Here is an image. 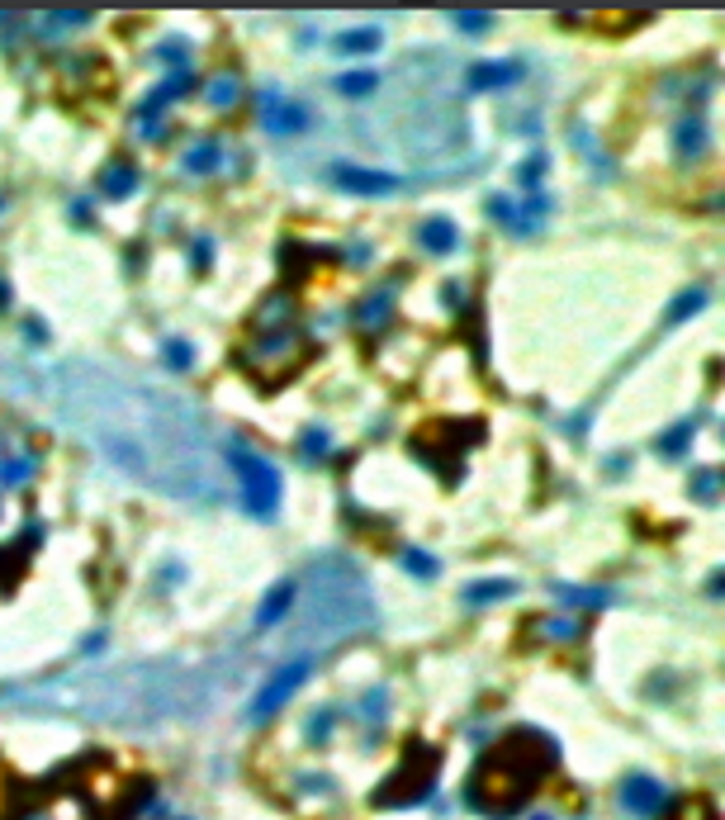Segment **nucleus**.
<instances>
[{
    "label": "nucleus",
    "mask_w": 725,
    "mask_h": 820,
    "mask_svg": "<svg viewBox=\"0 0 725 820\" xmlns=\"http://www.w3.org/2000/svg\"><path fill=\"white\" fill-rule=\"evenodd\" d=\"M53 403L81 441L147 489L185 503H223L228 460L200 408L124 370L95 361H67L53 370Z\"/></svg>",
    "instance_id": "nucleus-1"
},
{
    "label": "nucleus",
    "mask_w": 725,
    "mask_h": 820,
    "mask_svg": "<svg viewBox=\"0 0 725 820\" xmlns=\"http://www.w3.org/2000/svg\"><path fill=\"white\" fill-rule=\"evenodd\" d=\"M555 764H560V745L545 730L517 726L503 740H493L489 754L474 764L470 783H465V802L479 816L508 820L541 792V783L555 773Z\"/></svg>",
    "instance_id": "nucleus-2"
},
{
    "label": "nucleus",
    "mask_w": 725,
    "mask_h": 820,
    "mask_svg": "<svg viewBox=\"0 0 725 820\" xmlns=\"http://www.w3.org/2000/svg\"><path fill=\"white\" fill-rule=\"evenodd\" d=\"M375 617V598L365 588L361 569L346 555H318L304 588V621H299V645H327L351 631H361Z\"/></svg>",
    "instance_id": "nucleus-3"
},
{
    "label": "nucleus",
    "mask_w": 725,
    "mask_h": 820,
    "mask_svg": "<svg viewBox=\"0 0 725 820\" xmlns=\"http://www.w3.org/2000/svg\"><path fill=\"white\" fill-rule=\"evenodd\" d=\"M436 768H441V754H436V745H427V740H413V745L403 749V759L394 764V773H389V778H384V783L370 792V802L380 806V811L427 802V797H432V787H436Z\"/></svg>",
    "instance_id": "nucleus-4"
},
{
    "label": "nucleus",
    "mask_w": 725,
    "mask_h": 820,
    "mask_svg": "<svg viewBox=\"0 0 725 820\" xmlns=\"http://www.w3.org/2000/svg\"><path fill=\"white\" fill-rule=\"evenodd\" d=\"M228 460V470L237 474V493H242V508L247 517H261V522H271L275 512H280V470H275L266 456H256L247 446H228L223 451Z\"/></svg>",
    "instance_id": "nucleus-5"
},
{
    "label": "nucleus",
    "mask_w": 725,
    "mask_h": 820,
    "mask_svg": "<svg viewBox=\"0 0 725 820\" xmlns=\"http://www.w3.org/2000/svg\"><path fill=\"white\" fill-rule=\"evenodd\" d=\"M242 361H247V370H252L261 384H285L299 365L309 361V342H304V332L280 328V332H271V337H261Z\"/></svg>",
    "instance_id": "nucleus-6"
},
{
    "label": "nucleus",
    "mask_w": 725,
    "mask_h": 820,
    "mask_svg": "<svg viewBox=\"0 0 725 820\" xmlns=\"http://www.w3.org/2000/svg\"><path fill=\"white\" fill-rule=\"evenodd\" d=\"M309 674H313V655H299V659H285L280 669H275L271 678H266V688L252 697V707H247V721H271L275 711L285 707L304 683H309Z\"/></svg>",
    "instance_id": "nucleus-7"
},
{
    "label": "nucleus",
    "mask_w": 725,
    "mask_h": 820,
    "mask_svg": "<svg viewBox=\"0 0 725 820\" xmlns=\"http://www.w3.org/2000/svg\"><path fill=\"white\" fill-rule=\"evenodd\" d=\"M669 806H673L669 787L659 783V778H650V773H631V778L621 783V811H626V816L654 820L659 811H669Z\"/></svg>",
    "instance_id": "nucleus-8"
},
{
    "label": "nucleus",
    "mask_w": 725,
    "mask_h": 820,
    "mask_svg": "<svg viewBox=\"0 0 725 820\" xmlns=\"http://www.w3.org/2000/svg\"><path fill=\"white\" fill-rule=\"evenodd\" d=\"M256 114H261V124L271 133H304L309 128V110L299 100H290L285 91H275V86L256 91Z\"/></svg>",
    "instance_id": "nucleus-9"
},
{
    "label": "nucleus",
    "mask_w": 725,
    "mask_h": 820,
    "mask_svg": "<svg viewBox=\"0 0 725 820\" xmlns=\"http://www.w3.org/2000/svg\"><path fill=\"white\" fill-rule=\"evenodd\" d=\"M332 185H342V190H351V195H394L403 181L394 176V171H375V166L342 162V166H332Z\"/></svg>",
    "instance_id": "nucleus-10"
},
{
    "label": "nucleus",
    "mask_w": 725,
    "mask_h": 820,
    "mask_svg": "<svg viewBox=\"0 0 725 820\" xmlns=\"http://www.w3.org/2000/svg\"><path fill=\"white\" fill-rule=\"evenodd\" d=\"M294 602H299V579H280V584L266 588V598H261V607H256V631H271V626H280L285 617H294Z\"/></svg>",
    "instance_id": "nucleus-11"
},
{
    "label": "nucleus",
    "mask_w": 725,
    "mask_h": 820,
    "mask_svg": "<svg viewBox=\"0 0 725 820\" xmlns=\"http://www.w3.org/2000/svg\"><path fill=\"white\" fill-rule=\"evenodd\" d=\"M711 143V128L707 119H697V114H683L678 124H673V152L683 157V162H697Z\"/></svg>",
    "instance_id": "nucleus-12"
},
{
    "label": "nucleus",
    "mask_w": 725,
    "mask_h": 820,
    "mask_svg": "<svg viewBox=\"0 0 725 820\" xmlns=\"http://www.w3.org/2000/svg\"><path fill=\"white\" fill-rule=\"evenodd\" d=\"M522 81V62H474L470 67V91H503Z\"/></svg>",
    "instance_id": "nucleus-13"
},
{
    "label": "nucleus",
    "mask_w": 725,
    "mask_h": 820,
    "mask_svg": "<svg viewBox=\"0 0 725 820\" xmlns=\"http://www.w3.org/2000/svg\"><path fill=\"white\" fill-rule=\"evenodd\" d=\"M138 166H128V162H109L105 171H100V195L105 200H128L133 190H138Z\"/></svg>",
    "instance_id": "nucleus-14"
},
{
    "label": "nucleus",
    "mask_w": 725,
    "mask_h": 820,
    "mask_svg": "<svg viewBox=\"0 0 725 820\" xmlns=\"http://www.w3.org/2000/svg\"><path fill=\"white\" fill-rule=\"evenodd\" d=\"M417 242L427 247V252H455L460 247V233H455V223L446 219V214H436V219H427L422 228H417Z\"/></svg>",
    "instance_id": "nucleus-15"
},
{
    "label": "nucleus",
    "mask_w": 725,
    "mask_h": 820,
    "mask_svg": "<svg viewBox=\"0 0 725 820\" xmlns=\"http://www.w3.org/2000/svg\"><path fill=\"white\" fill-rule=\"evenodd\" d=\"M185 91H190V72H171V76H166V81H162V86H157V91H152V95H147V100H143V110H138V119H152V114L162 110V105H171V100H181Z\"/></svg>",
    "instance_id": "nucleus-16"
},
{
    "label": "nucleus",
    "mask_w": 725,
    "mask_h": 820,
    "mask_svg": "<svg viewBox=\"0 0 725 820\" xmlns=\"http://www.w3.org/2000/svg\"><path fill=\"white\" fill-rule=\"evenodd\" d=\"M181 166L190 171V176H209V171H218L223 166V147H218V138H204V143H195L190 152L181 157Z\"/></svg>",
    "instance_id": "nucleus-17"
},
{
    "label": "nucleus",
    "mask_w": 725,
    "mask_h": 820,
    "mask_svg": "<svg viewBox=\"0 0 725 820\" xmlns=\"http://www.w3.org/2000/svg\"><path fill=\"white\" fill-rule=\"evenodd\" d=\"M380 29L375 24H361V29H346V34L332 38V53H375L380 48Z\"/></svg>",
    "instance_id": "nucleus-18"
},
{
    "label": "nucleus",
    "mask_w": 725,
    "mask_h": 820,
    "mask_svg": "<svg viewBox=\"0 0 725 820\" xmlns=\"http://www.w3.org/2000/svg\"><path fill=\"white\" fill-rule=\"evenodd\" d=\"M517 593V579H484V584H470L465 588V602L470 607H489V602H503Z\"/></svg>",
    "instance_id": "nucleus-19"
},
{
    "label": "nucleus",
    "mask_w": 725,
    "mask_h": 820,
    "mask_svg": "<svg viewBox=\"0 0 725 820\" xmlns=\"http://www.w3.org/2000/svg\"><path fill=\"white\" fill-rule=\"evenodd\" d=\"M389 309H394V290L384 285V290H375L361 309H356V323H361V328H380L384 318H389Z\"/></svg>",
    "instance_id": "nucleus-20"
},
{
    "label": "nucleus",
    "mask_w": 725,
    "mask_h": 820,
    "mask_svg": "<svg viewBox=\"0 0 725 820\" xmlns=\"http://www.w3.org/2000/svg\"><path fill=\"white\" fill-rule=\"evenodd\" d=\"M550 593L560 602H579V607H602V602H612L607 588H574V584H550Z\"/></svg>",
    "instance_id": "nucleus-21"
},
{
    "label": "nucleus",
    "mask_w": 725,
    "mask_h": 820,
    "mask_svg": "<svg viewBox=\"0 0 725 820\" xmlns=\"http://www.w3.org/2000/svg\"><path fill=\"white\" fill-rule=\"evenodd\" d=\"M380 86V76L375 72H346V76H337V91L346 95V100H361V95H370Z\"/></svg>",
    "instance_id": "nucleus-22"
},
{
    "label": "nucleus",
    "mask_w": 725,
    "mask_h": 820,
    "mask_svg": "<svg viewBox=\"0 0 725 820\" xmlns=\"http://www.w3.org/2000/svg\"><path fill=\"white\" fill-rule=\"evenodd\" d=\"M237 95H242L237 76H218V81H209V105H214V110H233Z\"/></svg>",
    "instance_id": "nucleus-23"
},
{
    "label": "nucleus",
    "mask_w": 725,
    "mask_h": 820,
    "mask_svg": "<svg viewBox=\"0 0 725 820\" xmlns=\"http://www.w3.org/2000/svg\"><path fill=\"white\" fill-rule=\"evenodd\" d=\"M290 309H294V299H290V294H275V299H266V304H261V313H256V323H261V328H280V323L290 318Z\"/></svg>",
    "instance_id": "nucleus-24"
},
{
    "label": "nucleus",
    "mask_w": 725,
    "mask_h": 820,
    "mask_svg": "<svg viewBox=\"0 0 725 820\" xmlns=\"http://www.w3.org/2000/svg\"><path fill=\"white\" fill-rule=\"evenodd\" d=\"M399 560H403V569H408V574H417V579H436V560L427 555V550L408 546V550L399 555Z\"/></svg>",
    "instance_id": "nucleus-25"
},
{
    "label": "nucleus",
    "mask_w": 725,
    "mask_h": 820,
    "mask_svg": "<svg viewBox=\"0 0 725 820\" xmlns=\"http://www.w3.org/2000/svg\"><path fill=\"white\" fill-rule=\"evenodd\" d=\"M688 441H692V422H678L673 432H664V437H659V456H683V451H688Z\"/></svg>",
    "instance_id": "nucleus-26"
},
{
    "label": "nucleus",
    "mask_w": 725,
    "mask_h": 820,
    "mask_svg": "<svg viewBox=\"0 0 725 820\" xmlns=\"http://www.w3.org/2000/svg\"><path fill=\"white\" fill-rule=\"evenodd\" d=\"M692 498H697V503H716V498H721V470H702V474H697Z\"/></svg>",
    "instance_id": "nucleus-27"
},
{
    "label": "nucleus",
    "mask_w": 725,
    "mask_h": 820,
    "mask_svg": "<svg viewBox=\"0 0 725 820\" xmlns=\"http://www.w3.org/2000/svg\"><path fill=\"white\" fill-rule=\"evenodd\" d=\"M697 309H707V294L702 290H688L678 304H669V323H683V318H692Z\"/></svg>",
    "instance_id": "nucleus-28"
},
{
    "label": "nucleus",
    "mask_w": 725,
    "mask_h": 820,
    "mask_svg": "<svg viewBox=\"0 0 725 820\" xmlns=\"http://www.w3.org/2000/svg\"><path fill=\"white\" fill-rule=\"evenodd\" d=\"M162 351H166V365H171V370H190V365H195V351H190V342H181V337H171Z\"/></svg>",
    "instance_id": "nucleus-29"
},
{
    "label": "nucleus",
    "mask_w": 725,
    "mask_h": 820,
    "mask_svg": "<svg viewBox=\"0 0 725 820\" xmlns=\"http://www.w3.org/2000/svg\"><path fill=\"white\" fill-rule=\"evenodd\" d=\"M299 451H304V456H327V451H332V437H327L323 427H309V432L299 437Z\"/></svg>",
    "instance_id": "nucleus-30"
},
{
    "label": "nucleus",
    "mask_w": 725,
    "mask_h": 820,
    "mask_svg": "<svg viewBox=\"0 0 725 820\" xmlns=\"http://www.w3.org/2000/svg\"><path fill=\"white\" fill-rule=\"evenodd\" d=\"M332 726H337V711L323 707V711H318V716L309 721V745H327V730H332Z\"/></svg>",
    "instance_id": "nucleus-31"
},
{
    "label": "nucleus",
    "mask_w": 725,
    "mask_h": 820,
    "mask_svg": "<svg viewBox=\"0 0 725 820\" xmlns=\"http://www.w3.org/2000/svg\"><path fill=\"white\" fill-rule=\"evenodd\" d=\"M455 24H460L465 34H489L493 15H479V10H455Z\"/></svg>",
    "instance_id": "nucleus-32"
},
{
    "label": "nucleus",
    "mask_w": 725,
    "mask_h": 820,
    "mask_svg": "<svg viewBox=\"0 0 725 820\" xmlns=\"http://www.w3.org/2000/svg\"><path fill=\"white\" fill-rule=\"evenodd\" d=\"M29 474H34V456H15V460H5L0 479H5V484H24Z\"/></svg>",
    "instance_id": "nucleus-33"
},
{
    "label": "nucleus",
    "mask_w": 725,
    "mask_h": 820,
    "mask_svg": "<svg viewBox=\"0 0 725 820\" xmlns=\"http://www.w3.org/2000/svg\"><path fill=\"white\" fill-rule=\"evenodd\" d=\"M545 636H550V640H574V636H579V621H569V617L545 621Z\"/></svg>",
    "instance_id": "nucleus-34"
},
{
    "label": "nucleus",
    "mask_w": 725,
    "mask_h": 820,
    "mask_svg": "<svg viewBox=\"0 0 725 820\" xmlns=\"http://www.w3.org/2000/svg\"><path fill=\"white\" fill-rule=\"evenodd\" d=\"M541 176H545V157H526V166L517 171V181H522V185H536Z\"/></svg>",
    "instance_id": "nucleus-35"
},
{
    "label": "nucleus",
    "mask_w": 725,
    "mask_h": 820,
    "mask_svg": "<svg viewBox=\"0 0 725 820\" xmlns=\"http://www.w3.org/2000/svg\"><path fill=\"white\" fill-rule=\"evenodd\" d=\"M157 57H162V62H181V67H185V57H190V53H185V43H176V38H166L162 48H157Z\"/></svg>",
    "instance_id": "nucleus-36"
},
{
    "label": "nucleus",
    "mask_w": 725,
    "mask_h": 820,
    "mask_svg": "<svg viewBox=\"0 0 725 820\" xmlns=\"http://www.w3.org/2000/svg\"><path fill=\"white\" fill-rule=\"evenodd\" d=\"M673 820H716V811H711L707 802H688L683 806V816H673Z\"/></svg>",
    "instance_id": "nucleus-37"
},
{
    "label": "nucleus",
    "mask_w": 725,
    "mask_h": 820,
    "mask_svg": "<svg viewBox=\"0 0 725 820\" xmlns=\"http://www.w3.org/2000/svg\"><path fill=\"white\" fill-rule=\"evenodd\" d=\"M195 266H200V271L209 266V237H200V242H195Z\"/></svg>",
    "instance_id": "nucleus-38"
},
{
    "label": "nucleus",
    "mask_w": 725,
    "mask_h": 820,
    "mask_svg": "<svg viewBox=\"0 0 725 820\" xmlns=\"http://www.w3.org/2000/svg\"><path fill=\"white\" fill-rule=\"evenodd\" d=\"M24 337H34V342H43V337H48V328H43V323H24Z\"/></svg>",
    "instance_id": "nucleus-39"
},
{
    "label": "nucleus",
    "mask_w": 725,
    "mask_h": 820,
    "mask_svg": "<svg viewBox=\"0 0 725 820\" xmlns=\"http://www.w3.org/2000/svg\"><path fill=\"white\" fill-rule=\"evenodd\" d=\"M5 304H10V285L0 280V309H5Z\"/></svg>",
    "instance_id": "nucleus-40"
},
{
    "label": "nucleus",
    "mask_w": 725,
    "mask_h": 820,
    "mask_svg": "<svg viewBox=\"0 0 725 820\" xmlns=\"http://www.w3.org/2000/svg\"><path fill=\"white\" fill-rule=\"evenodd\" d=\"M526 820H555V816H545V811H541V816H526Z\"/></svg>",
    "instance_id": "nucleus-41"
},
{
    "label": "nucleus",
    "mask_w": 725,
    "mask_h": 820,
    "mask_svg": "<svg viewBox=\"0 0 725 820\" xmlns=\"http://www.w3.org/2000/svg\"><path fill=\"white\" fill-rule=\"evenodd\" d=\"M34 820H43V816H34Z\"/></svg>",
    "instance_id": "nucleus-42"
}]
</instances>
